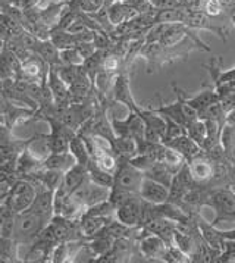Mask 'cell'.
Returning a JSON list of instances; mask_svg holds the SVG:
<instances>
[{"label": "cell", "instance_id": "cell-1", "mask_svg": "<svg viewBox=\"0 0 235 263\" xmlns=\"http://www.w3.org/2000/svg\"><path fill=\"white\" fill-rule=\"evenodd\" d=\"M172 87H173V91L177 95V100L171 103V105H165V103H161V106L158 107H150L153 112L159 114L162 116H166L172 119L173 122L180 124L182 128H187V125L199 119V112L192 107V106L188 105L187 102V96L182 91L181 88L175 83H172Z\"/></svg>", "mask_w": 235, "mask_h": 263}, {"label": "cell", "instance_id": "cell-2", "mask_svg": "<svg viewBox=\"0 0 235 263\" xmlns=\"http://www.w3.org/2000/svg\"><path fill=\"white\" fill-rule=\"evenodd\" d=\"M204 206L214 211V227L222 221L235 222V191L232 187H221L213 191H207L204 199Z\"/></svg>", "mask_w": 235, "mask_h": 263}, {"label": "cell", "instance_id": "cell-3", "mask_svg": "<svg viewBox=\"0 0 235 263\" xmlns=\"http://www.w3.org/2000/svg\"><path fill=\"white\" fill-rule=\"evenodd\" d=\"M47 223L44 219L31 209L24 211L21 213H16L15 218V232H13V240L18 244H27L32 242L38 234L42 232Z\"/></svg>", "mask_w": 235, "mask_h": 263}, {"label": "cell", "instance_id": "cell-4", "mask_svg": "<svg viewBox=\"0 0 235 263\" xmlns=\"http://www.w3.org/2000/svg\"><path fill=\"white\" fill-rule=\"evenodd\" d=\"M113 177L115 181L112 189L124 193H131V194H139L141 181L144 178L143 172L134 165H131L129 159L122 158H118V166Z\"/></svg>", "mask_w": 235, "mask_h": 263}, {"label": "cell", "instance_id": "cell-5", "mask_svg": "<svg viewBox=\"0 0 235 263\" xmlns=\"http://www.w3.org/2000/svg\"><path fill=\"white\" fill-rule=\"evenodd\" d=\"M112 128L116 137L134 138L139 144V150L146 144L144 138V121L137 112L128 110V115L124 119H119L118 116H110Z\"/></svg>", "mask_w": 235, "mask_h": 263}, {"label": "cell", "instance_id": "cell-6", "mask_svg": "<svg viewBox=\"0 0 235 263\" xmlns=\"http://www.w3.org/2000/svg\"><path fill=\"white\" fill-rule=\"evenodd\" d=\"M37 193H38V189L35 187V184L32 181L21 179L12 185L5 203L15 213H21V212L28 211L31 208L35 197H37Z\"/></svg>", "mask_w": 235, "mask_h": 263}, {"label": "cell", "instance_id": "cell-7", "mask_svg": "<svg viewBox=\"0 0 235 263\" xmlns=\"http://www.w3.org/2000/svg\"><path fill=\"white\" fill-rule=\"evenodd\" d=\"M139 244L137 249L144 257V260L150 262H165L166 252H168V244L165 240H162L159 235L147 231L146 228L141 227V235L137 237Z\"/></svg>", "mask_w": 235, "mask_h": 263}, {"label": "cell", "instance_id": "cell-8", "mask_svg": "<svg viewBox=\"0 0 235 263\" xmlns=\"http://www.w3.org/2000/svg\"><path fill=\"white\" fill-rule=\"evenodd\" d=\"M110 190L112 189H107V187H103V185H99L96 182H93L88 177L78 189L75 190L72 196L80 204H83L86 209H88V208L96 206L99 203L109 200Z\"/></svg>", "mask_w": 235, "mask_h": 263}, {"label": "cell", "instance_id": "cell-9", "mask_svg": "<svg viewBox=\"0 0 235 263\" xmlns=\"http://www.w3.org/2000/svg\"><path fill=\"white\" fill-rule=\"evenodd\" d=\"M140 116L144 121V138L149 143H163L168 133V124L165 118L156 112H153L150 107L140 110Z\"/></svg>", "mask_w": 235, "mask_h": 263}, {"label": "cell", "instance_id": "cell-10", "mask_svg": "<svg viewBox=\"0 0 235 263\" xmlns=\"http://www.w3.org/2000/svg\"><path fill=\"white\" fill-rule=\"evenodd\" d=\"M141 211H143V199L140 197V194H131L115 208V218L124 225L140 227Z\"/></svg>", "mask_w": 235, "mask_h": 263}, {"label": "cell", "instance_id": "cell-11", "mask_svg": "<svg viewBox=\"0 0 235 263\" xmlns=\"http://www.w3.org/2000/svg\"><path fill=\"white\" fill-rule=\"evenodd\" d=\"M112 95L113 100L118 105H124L131 112L140 114L141 106L135 102L132 91H131V84H129V75L127 72H119L115 77V81L112 85Z\"/></svg>", "mask_w": 235, "mask_h": 263}, {"label": "cell", "instance_id": "cell-12", "mask_svg": "<svg viewBox=\"0 0 235 263\" xmlns=\"http://www.w3.org/2000/svg\"><path fill=\"white\" fill-rule=\"evenodd\" d=\"M182 24L191 27V28H203L209 31L214 32L218 37H221L224 42H226V31L221 25H216L213 18L207 16L202 9H187L184 8L182 12Z\"/></svg>", "mask_w": 235, "mask_h": 263}, {"label": "cell", "instance_id": "cell-13", "mask_svg": "<svg viewBox=\"0 0 235 263\" xmlns=\"http://www.w3.org/2000/svg\"><path fill=\"white\" fill-rule=\"evenodd\" d=\"M140 197L151 204H162L169 200V189L154 179L144 177L139 191Z\"/></svg>", "mask_w": 235, "mask_h": 263}, {"label": "cell", "instance_id": "cell-14", "mask_svg": "<svg viewBox=\"0 0 235 263\" xmlns=\"http://www.w3.org/2000/svg\"><path fill=\"white\" fill-rule=\"evenodd\" d=\"M190 171H191L192 178L195 179V182L199 184H206L210 179L214 178L216 169H214V162L212 159L206 158L203 155V152L200 155H197L195 158H192L191 160L187 162Z\"/></svg>", "mask_w": 235, "mask_h": 263}, {"label": "cell", "instance_id": "cell-15", "mask_svg": "<svg viewBox=\"0 0 235 263\" xmlns=\"http://www.w3.org/2000/svg\"><path fill=\"white\" fill-rule=\"evenodd\" d=\"M107 16H109V21L112 22V25L118 27L137 18L139 12L134 8H131L125 0H119V2H109Z\"/></svg>", "mask_w": 235, "mask_h": 263}, {"label": "cell", "instance_id": "cell-16", "mask_svg": "<svg viewBox=\"0 0 235 263\" xmlns=\"http://www.w3.org/2000/svg\"><path fill=\"white\" fill-rule=\"evenodd\" d=\"M30 209L38 213L46 223H50L54 216V191L47 189L38 190L37 197Z\"/></svg>", "mask_w": 235, "mask_h": 263}, {"label": "cell", "instance_id": "cell-17", "mask_svg": "<svg viewBox=\"0 0 235 263\" xmlns=\"http://www.w3.org/2000/svg\"><path fill=\"white\" fill-rule=\"evenodd\" d=\"M163 144L175 148L177 152H180L182 156L185 158L187 162L191 160L192 158H195L197 155H200L203 152V148L200 147L191 137H188L187 133H184L181 136H177V137L171 138V140H166Z\"/></svg>", "mask_w": 235, "mask_h": 263}, {"label": "cell", "instance_id": "cell-18", "mask_svg": "<svg viewBox=\"0 0 235 263\" xmlns=\"http://www.w3.org/2000/svg\"><path fill=\"white\" fill-rule=\"evenodd\" d=\"M47 85L52 91L54 99V105L62 106L66 105V102L71 99V93H69V87L62 81V78L59 77L56 68L49 69V78H47Z\"/></svg>", "mask_w": 235, "mask_h": 263}, {"label": "cell", "instance_id": "cell-19", "mask_svg": "<svg viewBox=\"0 0 235 263\" xmlns=\"http://www.w3.org/2000/svg\"><path fill=\"white\" fill-rule=\"evenodd\" d=\"M143 228L159 235L162 240H165L168 246L173 244V234L177 231V222L171 221L168 218H154L153 221H150Z\"/></svg>", "mask_w": 235, "mask_h": 263}, {"label": "cell", "instance_id": "cell-20", "mask_svg": "<svg viewBox=\"0 0 235 263\" xmlns=\"http://www.w3.org/2000/svg\"><path fill=\"white\" fill-rule=\"evenodd\" d=\"M221 100V97L218 95V91H216V88H214L213 85L212 87H209L207 84L203 85V90L202 91H199L195 96H192V97H188L187 96V102H188V105L192 106L197 112H199V115L204 112L209 106H212L216 102H219Z\"/></svg>", "mask_w": 235, "mask_h": 263}, {"label": "cell", "instance_id": "cell-21", "mask_svg": "<svg viewBox=\"0 0 235 263\" xmlns=\"http://www.w3.org/2000/svg\"><path fill=\"white\" fill-rule=\"evenodd\" d=\"M27 152L31 155L32 158L37 159L38 162L43 163L46 159L52 155V147H50V140L49 136H35L27 143Z\"/></svg>", "mask_w": 235, "mask_h": 263}, {"label": "cell", "instance_id": "cell-22", "mask_svg": "<svg viewBox=\"0 0 235 263\" xmlns=\"http://www.w3.org/2000/svg\"><path fill=\"white\" fill-rule=\"evenodd\" d=\"M76 165V159L71 152H62V153H52L49 158L43 162V166L47 169H56L61 172H66Z\"/></svg>", "mask_w": 235, "mask_h": 263}, {"label": "cell", "instance_id": "cell-23", "mask_svg": "<svg viewBox=\"0 0 235 263\" xmlns=\"http://www.w3.org/2000/svg\"><path fill=\"white\" fill-rule=\"evenodd\" d=\"M34 52L37 53L49 66H59L61 65V58H59L61 50L54 46V43L50 39L38 40Z\"/></svg>", "mask_w": 235, "mask_h": 263}, {"label": "cell", "instance_id": "cell-24", "mask_svg": "<svg viewBox=\"0 0 235 263\" xmlns=\"http://www.w3.org/2000/svg\"><path fill=\"white\" fill-rule=\"evenodd\" d=\"M87 178H88V169L86 166H83V165H80V163H76L75 166H72L64 174L62 185L69 193H74L75 190L78 189Z\"/></svg>", "mask_w": 235, "mask_h": 263}, {"label": "cell", "instance_id": "cell-25", "mask_svg": "<svg viewBox=\"0 0 235 263\" xmlns=\"http://www.w3.org/2000/svg\"><path fill=\"white\" fill-rule=\"evenodd\" d=\"M175 174H177V172H175L173 169H171L168 165H165V163H162V162H158L154 166H151L150 169L143 172L144 177L161 182L163 185H166L169 190H171L172 182H173V178H175Z\"/></svg>", "mask_w": 235, "mask_h": 263}, {"label": "cell", "instance_id": "cell-26", "mask_svg": "<svg viewBox=\"0 0 235 263\" xmlns=\"http://www.w3.org/2000/svg\"><path fill=\"white\" fill-rule=\"evenodd\" d=\"M113 152L116 155V158L131 159L134 158L139 153V144L134 138L129 137H116L113 144Z\"/></svg>", "mask_w": 235, "mask_h": 263}, {"label": "cell", "instance_id": "cell-27", "mask_svg": "<svg viewBox=\"0 0 235 263\" xmlns=\"http://www.w3.org/2000/svg\"><path fill=\"white\" fill-rule=\"evenodd\" d=\"M69 152L75 156L76 163H80V165H83L86 168H88L90 162L93 160L86 146V141L83 140V137L80 134H75L74 137L71 138V141H69Z\"/></svg>", "mask_w": 235, "mask_h": 263}, {"label": "cell", "instance_id": "cell-28", "mask_svg": "<svg viewBox=\"0 0 235 263\" xmlns=\"http://www.w3.org/2000/svg\"><path fill=\"white\" fill-rule=\"evenodd\" d=\"M159 162L168 165V166L171 169H173L175 172H178V171L187 163L185 158L182 156L180 152H177L175 148L169 147V146H166V144H162L161 152H159Z\"/></svg>", "mask_w": 235, "mask_h": 263}, {"label": "cell", "instance_id": "cell-29", "mask_svg": "<svg viewBox=\"0 0 235 263\" xmlns=\"http://www.w3.org/2000/svg\"><path fill=\"white\" fill-rule=\"evenodd\" d=\"M88 177L93 182H96L99 185H103V187H107V189H112L113 187V181H115V177L112 172H107L105 169L99 168L96 163L91 160L90 165H88Z\"/></svg>", "mask_w": 235, "mask_h": 263}, {"label": "cell", "instance_id": "cell-30", "mask_svg": "<svg viewBox=\"0 0 235 263\" xmlns=\"http://www.w3.org/2000/svg\"><path fill=\"white\" fill-rule=\"evenodd\" d=\"M50 40L54 43V46L59 50L71 49V47H76L78 46V40H76V37H75L74 34L68 32L66 30H62V28L52 30V32H50Z\"/></svg>", "mask_w": 235, "mask_h": 263}, {"label": "cell", "instance_id": "cell-31", "mask_svg": "<svg viewBox=\"0 0 235 263\" xmlns=\"http://www.w3.org/2000/svg\"><path fill=\"white\" fill-rule=\"evenodd\" d=\"M185 133L188 137H191L200 147L203 148L204 143H206V137H207V126L203 119H195L190 122L187 128H185Z\"/></svg>", "mask_w": 235, "mask_h": 263}, {"label": "cell", "instance_id": "cell-32", "mask_svg": "<svg viewBox=\"0 0 235 263\" xmlns=\"http://www.w3.org/2000/svg\"><path fill=\"white\" fill-rule=\"evenodd\" d=\"M122 65H124L122 56L112 53V54H106V56L103 58V62H102V68H100V69L112 75H118L121 72Z\"/></svg>", "mask_w": 235, "mask_h": 263}, {"label": "cell", "instance_id": "cell-33", "mask_svg": "<svg viewBox=\"0 0 235 263\" xmlns=\"http://www.w3.org/2000/svg\"><path fill=\"white\" fill-rule=\"evenodd\" d=\"M109 0H74V8L84 13H96L100 11Z\"/></svg>", "mask_w": 235, "mask_h": 263}, {"label": "cell", "instance_id": "cell-34", "mask_svg": "<svg viewBox=\"0 0 235 263\" xmlns=\"http://www.w3.org/2000/svg\"><path fill=\"white\" fill-rule=\"evenodd\" d=\"M59 58H61V65H83L84 63V58L80 54L76 47L61 50Z\"/></svg>", "mask_w": 235, "mask_h": 263}, {"label": "cell", "instance_id": "cell-35", "mask_svg": "<svg viewBox=\"0 0 235 263\" xmlns=\"http://www.w3.org/2000/svg\"><path fill=\"white\" fill-rule=\"evenodd\" d=\"M202 11L210 16V18H218L224 12V2L222 0H203L202 3Z\"/></svg>", "mask_w": 235, "mask_h": 263}, {"label": "cell", "instance_id": "cell-36", "mask_svg": "<svg viewBox=\"0 0 235 263\" xmlns=\"http://www.w3.org/2000/svg\"><path fill=\"white\" fill-rule=\"evenodd\" d=\"M131 8H134L135 11L139 12V15L143 13H150V12H154L156 9L153 8V3L151 0H125Z\"/></svg>", "mask_w": 235, "mask_h": 263}, {"label": "cell", "instance_id": "cell-37", "mask_svg": "<svg viewBox=\"0 0 235 263\" xmlns=\"http://www.w3.org/2000/svg\"><path fill=\"white\" fill-rule=\"evenodd\" d=\"M76 49H78V52L84 58V61L88 59V58H91L94 53L99 50L96 46H94V43L93 42H84V43H78V46H76Z\"/></svg>", "mask_w": 235, "mask_h": 263}, {"label": "cell", "instance_id": "cell-38", "mask_svg": "<svg viewBox=\"0 0 235 263\" xmlns=\"http://www.w3.org/2000/svg\"><path fill=\"white\" fill-rule=\"evenodd\" d=\"M153 3V8L154 9H172V8H178L181 6L182 3L180 0H151Z\"/></svg>", "mask_w": 235, "mask_h": 263}, {"label": "cell", "instance_id": "cell-39", "mask_svg": "<svg viewBox=\"0 0 235 263\" xmlns=\"http://www.w3.org/2000/svg\"><path fill=\"white\" fill-rule=\"evenodd\" d=\"M40 0H22L21 8L25 9V11H30V9H34L35 6H38Z\"/></svg>", "mask_w": 235, "mask_h": 263}, {"label": "cell", "instance_id": "cell-40", "mask_svg": "<svg viewBox=\"0 0 235 263\" xmlns=\"http://www.w3.org/2000/svg\"><path fill=\"white\" fill-rule=\"evenodd\" d=\"M9 136H11V133H9L8 126L3 125V122H0V143L2 141H6L9 138Z\"/></svg>", "mask_w": 235, "mask_h": 263}, {"label": "cell", "instance_id": "cell-41", "mask_svg": "<svg viewBox=\"0 0 235 263\" xmlns=\"http://www.w3.org/2000/svg\"><path fill=\"white\" fill-rule=\"evenodd\" d=\"M5 40H3V39H0V53L3 52V50H5Z\"/></svg>", "mask_w": 235, "mask_h": 263}, {"label": "cell", "instance_id": "cell-42", "mask_svg": "<svg viewBox=\"0 0 235 263\" xmlns=\"http://www.w3.org/2000/svg\"><path fill=\"white\" fill-rule=\"evenodd\" d=\"M109 2H119V0H109Z\"/></svg>", "mask_w": 235, "mask_h": 263}]
</instances>
